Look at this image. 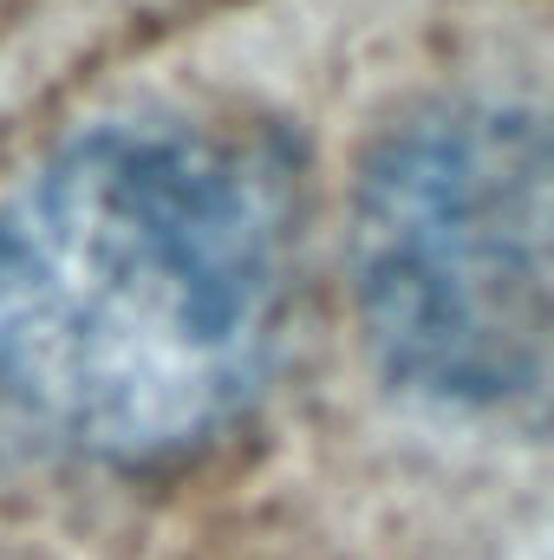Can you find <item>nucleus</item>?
<instances>
[{
    "label": "nucleus",
    "instance_id": "f257e3e1",
    "mask_svg": "<svg viewBox=\"0 0 554 560\" xmlns=\"http://www.w3.org/2000/svg\"><path fill=\"white\" fill-rule=\"evenodd\" d=\"M287 319V209L235 138L138 112L0 202V405L105 469H170L242 418Z\"/></svg>",
    "mask_w": 554,
    "mask_h": 560
},
{
    "label": "nucleus",
    "instance_id": "f03ea898",
    "mask_svg": "<svg viewBox=\"0 0 554 560\" xmlns=\"http://www.w3.org/2000/svg\"><path fill=\"white\" fill-rule=\"evenodd\" d=\"M353 306L379 372L443 418L554 430V98H450L353 189Z\"/></svg>",
    "mask_w": 554,
    "mask_h": 560
}]
</instances>
